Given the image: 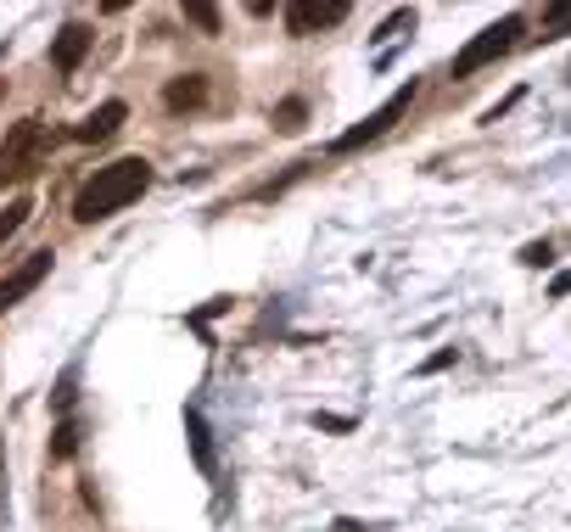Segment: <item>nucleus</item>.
Returning <instances> with one entry per match:
<instances>
[{
  "label": "nucleus",
  "mask_w": 571,
  "mask_h": 532,
  "mask_svg": "<svg viewBox=\"0 0 571 532\" xmlns=\"http://www.w3.org/2000/svg\"><path fill=\"white\" fill-rule=\"evenodd\" d=\"M147 185H152V163H147V158H118V163H107V169H95V180L73 197V219H79V224H102V219H113L118 208H129Z\"/></svg>",
  "instance_id": "obj_1"
},
{
  "label": "nucleus",
  "mask_w": 571,
  "mask_h": 532,
  "mask_svg": "<svg viewBox=\"0 0 571 532\" xmlns=\"http://www.w3.org/2000/svg\"><path fill=\"white\" fill-rule=\"evenodd\" d=\"M39 147H45V129H39V118H23V124H12V135L0 140V190L34 174V163H39Z\"/></svg>",
  "instance_id": "obj_2"
},
{
  "label": "nucleus",
  "mask_w": 571,
  "mask_h": 532,
  "mask_svg": "<svg viewBox=\"0 0 571 532\" xmlns=\"http://www.w3.org/2000/svg\"><path fill=\"white\" fill-rule=\"evenodd\" d=\"M515 34H521V18H499V23H488L482 34H476L465 51L454 57V79H470L476 68H488V62H499L510 45H515Z\"/></svg>",
  "instance_id": "obj_3"
},
{
  "label": "nucleus",
  "mask_w": 571,
  "mask_h": 532,
  "mask_svg": "<svg viewBox=\"0 0 571 532\" xmlns=\"http://www.w3.org/2000/svg\"><path fill=\"white\" fill-rule=\"evenodd\" d=\"M415 90H420L415 79H409L404 90H393V95H387V102H381V107H375V113H370L364 124H353V129H348V135L337 140V152H359V147H370V140H381V135H387V129H393V124H398V118L409 113V102H415Z\"/></svg>",
  "instance_id": "obj_4"
},
{
  "label": "nucleus",
  "mask_w": 571,
  "mask_h": 532,
  "mask_svg": "<svg viewBox=\"0 0 571 532\" xmlns=\"http://www.w3.org/2000/svg\"><path fill=\"white\" fill-rule=\"evenodd\" d=\"M342 18H348V0H292V7H286L292 34H314V28H330Z\"/></svg>",
  "instance_id": "obj_5"
},
{
  "label": "nucleus",
  "mask_w": 571,
  "mask_h": 532,
  "mask_svg": "<svg viewBox=\"0 0 571 532\" xmlns=\"http://www.w3.org/2000/svg\"><path fill=\"white\" fill-rule=\"evenodd\" d=\"M45 275H51V253H28V264H18L7 280H0V314H7L12 303H23Z\"/></svg>",
  "instance_id": "obj_6"
},
{
  "label": "nucleus",
  "mask_w": 571,
  "mask_h": 532,
  "mask_svg": "<svg viewBox=\"0 0 571 532\" xmlns=\"http://www.w3.org/2000/svg\"><path fill=\"white\" fill-rule=\"evenodd\" d=\"M90 28L84 23H68V28H57V39H51V62L62 68V73H73L79 62H84V51H90Z\"/></svg>",
  "instance_id": "obj_7"
},
{
  "label": "nucleus",
  "mask_w": 571,
  "mask_h": 532,
  "mask_svg": "<svg viewBox=\"0 0 571 532\" xmlns=\"http://www.w3.org/2000/svg\"><path fill=\"white\" fill-rule=\"evenodd\" d=\"M129 118V107L124 102H102L84 124H73V140H107V135H118V124Z\"/></svg>",
  "instance_id": "obj_8"
},
{
  "label": "nucleus",
  "mask_w": 571,
  "mask_h": 532,
  "mask_svg": "<svg viewBox=\"0 0 571 532\" xmlns=\"http://www.w3.org/2000/svg\"><path fill=\"white\" fill-rule=\"evenodd\" d=\"M163 102H168L174 113H185V107H202V102H208V79H202V73H185V79H174Z\"/></svg>",
  "instance_id": "obj_9"
},
{
  "label": "nucleus",
  "mask_w": 571,
  "mask_h": 532,
  "mask_svg": "<svg viewBox=\"0 0 571 532\" xmlns=\"http://www.w3.org/2000/svg\"><path fill=\"white\" fill-rule=\"evenodd\" d=\"M185 431H190V454H197L202 471H213V438H208V420L197 409H185Z\"/></svg>",
  "instance_id": "obj_10"
},
{
  "label": "nucleus",
  "mask_w": 571,
  "mask_h": 532,
  "mask_svg": "<svg viewBox=\"0 0 571 532\" xmlns=\"http://www.w3.org/2000/svg\"><path fill=\"white\" fill-rule=\"evenodd\" d=\"M303 118H308V102H303V95H286V102L275 107V129H280V135H298Z\"/></svg>",
  "instance_id": "obj_11"
},
{
  "label": "nucleus",
  "mask_w": 571,
  "mask_h": 532,
  "mask_svg": "<svg viewBox=\"0 0 571 532\" xmlns=\"http://www.w3.org/2000/svg\"><path fill=\"white\" fill-rule=\"evenodd\" d=\"M28 213H34V203H28V197H12V203H7V213H0V247H7V241L28 224Z\"/></svg>",
  "instance_id": "obj_12"
},
{
  "label": "nucleus",
  "mask_w": 571,
  "mask_h": 532,
  "mask_svg": "<svg viewBox=\"0 0 571 532\" xmlns=\"http://www.w3.org/2000/svg\"><path fill=\"white\" fill-rule=\"evenodd\" d=\"M73 449H79V420H62L51 431V460H73Z\"/></svg>",
  "instance_id": "obj_13"
},
{
  "label": "nucleus",
  "mask_w": 571,
  "mask_h": 532,
  "mask_svg": "<svg viewBox=\"0 0 571 532\" xmlns=\"http://www.w3.org/2000/svg\"><path fill=\"white\" fill-rule=\"evenodd\" d=\"M185 18L197 23L202 34H219V7H208V0H185Z\"/></svg>",
  "instance_id": "obj_14"
},
{
  "label": "nucleus",
  "mask_w": 571,
  "mask_h": 532,
  "mask_svg": "<svg viewBox=\"0 0 571 532\" xmlns=\"http://www.w3.org/2000/svg\"><path fill=\"white\" fill-rule=\"evenodd\" d=\"M560 34H571V7H549L544 12V39H560Z\"/></svg>",
  "instance_id": "obj_15"
},
{
  "label": "nucleus",
  "mask_w": 571,
  "mask_h": 532,
  "mask_svg": "<svg viewBox=\"0 0 571 532\" xmlns=\"http://www.w3.org/2000/svg\"><path fill=\"white\" fill-rule=\"evenodd\" d=\"M549 258H555V247H549V241H533V247L521 253V264H527V269H544Z\"/></svg>",
  "instance_id": "obj_16"
},
{
  "label": "nucleus",
  "mask_w": 571,
  "mask_h": 532,
  "mask_svg": "<svg viewBox=\"0 0 571 532\" xmlns=\"http://www.w3.org/2000/svg\"><path fill=\"white\" fill-rule=\"evenodd\" d=\"M51 404H57V409H62V415H68V409H73V370H68V375H62V381H57V393H51Z\"/></svg>",
  "instance_id": "obj_17"
},
{
  "label": "nucleus",
  "mask_w": 571,
  "mask_h": 532,
  "mask_svg": "<svg viewBox=\"0 0 571 532\" xmlns=\"http://www.w3.org/2000/svg\"><path fill=\"white\" fill-rule=\"evenodd\" d=\"M443 365H454V348H443V354H432V359H426L420 370H426V375H432V370H443Z\"/></svg>",
  "instance_id": "obj_18"
},
{
  "label": "nucleus",
  "mask_w": 571,
  "mask_h": 532,
  "mask_svg": "<svg viewBox=\"0 0 571 532\" xmlns=\"http://www.w3.org/2000/svg\"><path fill=\"white\" fill-rule=\"evenodd\" d=\"M566 292H571V269H566V275H555V298H566Z\"/></svg>",
  "instance_id": "obj_19"
}]
</instances>
